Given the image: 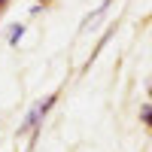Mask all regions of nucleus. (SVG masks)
<instances>
[{"label": "nucleus", "mask_w": 152, "mask_h": 152, "mask_svg": "<svg viewBox=\"0 0 152 152\" xmlns=\"http://www.w3.org/2000/svg\"><path fill=\"white\" fill-rule=\"evenodd\" d=\"M58 104V94H49L46 100H40V104H34L31 110H28V116H24L21 122H18V137L21 134H31V149H34V143L40 140V131H43V122H46V116L52 113V107Z\"/></svg>", "instance_id": "1"}, {"label": "nucleus", "mask_w": 152, "mask_h": 152, "mask_svg": "<svg viewBox=\"0 0 152 152\" xmlns=\"http://www.w3.org/2000/svg\"><path fill=\"white\" fill-rule=\"evenodd\" d=\"M24 31H28V24H24V21H15V24L6 31V43H9V46H18L21 37H24Z\"/></svg>", "instance_id": "2"}, {"label": "nucleus", "mask_w": 152, "mask_h": 152, "mask_svg": "<svg viewBox=\"0 0 152 152\" xmlns=\"http://www.w3.org/2000/svg\"><path fill=\"white\" fill-rule=\"evenodd\" d=\"M140 122L152 131V104H143V107H140Z\"/></svg>", "instance_id": "3"}, {"label": "nucleus", "mask_w": 152, "mask_h": 152, "mask_svg": "<svg viewBox=\"0 0 152 152\" xmlns=\"http://www.w3.org/2000/svg\"><path fill=\"white\" fill-rule=\"evenodd\" d=\"M6 3H9V0H0V12H3V6H6Z\"/></svg>", "instance_id": "4"}, {"label": "nucleus", "mask_w": 152, "mask_h": 152, "mask_svg": "<svg viewBox=\"0 0 152 152\" xmlns=\"http://www.w3.org/2000/svg\"><path fill=\"white\" fill-rule=\"evenodd\" d=\"M149 100H152V85H149Z\"/></svg>", "instance_id": "5"}]
</instances>
